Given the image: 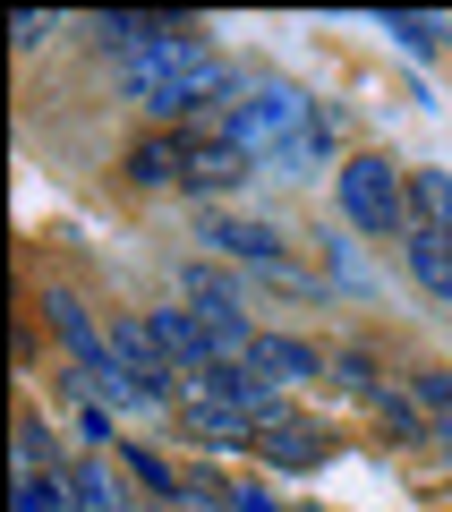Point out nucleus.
<instances>
[{
  "instance_id": "nucleus-12",
  "label": "nucleus",
  "mask_w": 452,
  "mask_h": 512,
  "mask_svg": "<svg viewBox=\"0 0 452 512\" xmlns=\"http://www.w3.org/2000/svg\"><path fill=\"white\" fill-rule=\"evenodd\" d=\"M410 231H452V171L435 163L410 171Z\"/></svg>"
},
{
  "instance_id": "nucleus-3",
  "label": "nucleus",
  "mask_w": 452,
  "mask_h": 512,
  "mask_svg": "<svg viewBox=\"0 0 452 512\" xmlns=\"http://www.w3.org/2000/svg\"><path fill=\"white\" fill-rule=\"evenodd\" d=\"M333 188H342V214L359 222V231H410V171L401 163H384V154H350L342 171H333Z\"/></svg>"
},
{
  "instance_id": "nucleus-1",
  "label": "nucleus",
  "mask_w": 452,
  "mask_h": 512,
  "mask_svg": "<svg viewBox=\"0 0 452 512\" xmlns=\"http://www.w3.org/2000/svg\"><path fill=\"white\" fill-rule=\"evenodd\" d=\"M222 146H239L265 180H299V171H316L333 146H342V128H333V111L316 103V94L282 86V77H265V86H248L231 111H222L214 128Z\"/></svg>"
},
{
  "instance_id": "nucleus-4",
  "label": "nucleus",
  "mask_w": 452,
  "mask_h": 512,
  "mask_svg": "<svg viewBox=\"0 0 452 512\" xmlns=\"http://www.w3.org/2000/svg\"><path fill=\"white\" fill-rule=\"evenodd\" d=\"M205 239H214L222 256H239V265H265V274L299 282V265H290L282 231H273V222H256V214H205Z\"/></svg>"
},
{
  "instance_id": "nucleus-16",
  "label": "nucleus",
  "mask_w": 452,
  "mask_h": 512,
  "mask_svg": "<svg viewBox=\"0 0 452 512\" xmlns=\"http://www.w3.org/2000/svg\"><path fill=\"white\" fill-rule=\"evenodd\" d=\"M410 393H418V402H427L435 419L452 427V376H444V367H410Z\"/></svg>"
},
{
  "instance_id": "nucleus-13",
  "label": "nucleus",
  "mask_w": 452,
  "mask_h": 512,
  "mask_svg": "<svg viewBox=\"0 0 452 512\" xmlns=\"http://www.w3.org/2000/svg\"><path fill=\"white\" fill-rule=\"evenodd\" d=\"M60 478H69L77 512H137V504H128V487H120V478L103 470V461H69V470H60Z\"/></svg>"
},
{
  "instance_id": "nucleus-6",
  "label": "nucleus",
  "mask_w": 452,
  "mask_h": 512,
  "mask_svg": "<svg viewBox=\"0 0 452 512\" xmlns=\"http://www.w3.org/2000/svg\"><path fill=\"white\" fill-rule=\"evenodd\" d=\"M188 163H197V128H145L128 146V180L137 188H188Z\"/></svg>"
},
{
  "instance_id": "nucleus-10",
  "label": "nucleus",
  "mask_w": 452,
  "mask_h": 512,
  "mask_svg": "<svg viewBox=\"0 0 452 512\" xmlns=\"http://www.w3.org/2000/svg\"><path fill=\"white\" fill-rule=\"evenodd\" d=\"M401 256H410L418 291L452 308V231H401Z\"/></svg>"
},
{
  "instance_id": "nucleus-15",
  "label": "nucleus",
  "mask_w": 452,
  "mask_h": 512,
  "mask_svg": "<svg viewBox=\"0 0 452 512\" xmlns=\"http://www.w3.org/2000/svg\"><path fill=\"white\" fill-rule=\"evenodd\" d=\"M69 478H43V470H18V512H69Z\"/></svg>"
},
{
  "instance_id": "nucleus-18",
  "label": "nucleus",
  "mask_w": 452,
  "mask_h": 512,
  "mask_svg": "<svg viewBox=\"0 0 452 512\" xmlns=\"http://www.w3.org/2000/svg\"><path fill=\"white\" fill-rule=\"evenodd\" d=\"M9 35H18V52H35V43H43V35H52V18H35V9H26V18H18V26H9Z\"/></svg>"
},
{
  "instance_id": "nucleus-11",
  "label": "nucleus",
  "mask_w": 452,
  "mask_h": 512,
  "mask_svg": "<svg viewBox=\"0 0 452 512\" xmlns=\"http://www.w3.org/2000/svg\"><path fill=\"white\" fill-rule=\"evenodd\" d=\"M256 453H265L273 470H316V461H325V427H308V419H273L265 436H256Z\"/></svg>"
},
{
  "instance_id": "nucleus-17",
  "label": "nucleus",
  "mask_w": 452,
  "mask_h": 512,
  "mask_svg": "<svg viewBox=\"0 0 452 512\" xmlns=\"http://www.w3.org/2000/svg\"><path fill=\"white\" fill-rule=\"evenodd\" d=\"M376 419H384V427H401V436H418V427H427L410 402H401V393H376Z\"/></svg>"
},
{
  "instance_id": "nucleus-5",
  "label": "nucleus",
  "mask_w": 452,
  "mask_h": 512,
  "mask_svg": "<svg viewBox=\"0 0 452 512\" xmlns=\"http://www.w3.org/2000/svg\"><path fill=\"white\" fill-rule=\"evenodd\" d=\"M111 350H120V367L145 384V402H154V410L180 402V384H171L180 367L163 359V342H154V325H145V316H111Z\"/></svg>"
},
{
  "instance_id": "nucleus-8",
  "label": "nucleus",
  "mask_w": 452,
  "mask_h": 512,
  "mask_svg": "<svg viewBox=\"0 0 452 512\" xmlns=\"http://www.w3.org/2000/svg\"><path fill=\"white\" fill-rule=\"evenodd\" d=\"M248 154L239 146H222L214 128H197V163H188V197H222V188H248Z\"/></svg>"
},
{
  "instance_id": "nucleus-7",
  "label": "nucleus",
  "mask_w": 452,
  "mask_h": 512,
  "mask_svg": "<svg viewBox=\"0 0 452 512\" xmlns=\"http://www.w3.org/2000/svg\"><path fill=\"white\" fill-rule=\"evenodd\" d=\"M145 325H154V342H163V359L180 367V376H197V367H222V359H214V325H205L197 308H154Z\"/></svg>"
},
{
  "instance_id": "nucleus-2",
  "label": "nucleus",
  "mask_w": 452,
  "mask_h": 512,
  "mask_svg": "<svg viewBox=\"0 0 452 512\" xmlns=\"http://www.w3.org/2000/svg\"><path fill=\"white\" fill-rule=\"evenodd\" d=\"M120 94H128V103H145L163 128H180V120H197V111H231L248 86H239V69L214 52V43L171 35V43H154V52L120 60Z\"/></svg>"
},
{
  "instance_id": "nucleus-14",
  "label": "nucleus",
  "mask_w": 452,
  "mask_h": 512,
  "mask_svg": "<svg viewBox=\"0 0 452 512\" xmlns=\"http://www.w3.org/2000/svg\"><path fill=\"white\" fill-rule=\"evenodd\" d=\"M384 35H393L401 52H418V60H435V52H444V35H452V26H444V18H384Z\"/></svg>"
},
{
  "instance_id": "nucleus-9",
  "label": "nucleus",
  "mask_w": 452,
  "mask_h": 512,
  "mask_svg": "<svg viewBox=\"0 0 452 512\" xmlns=\"http://www.w3.org/2000/svg\"><path fill=\"white\" fill-rule=\"evenodd\" d=\"M248 376H265V384H299V376H325V359H316L308 342H290V333H256Z\"/></svg>"
}]
</instances>
